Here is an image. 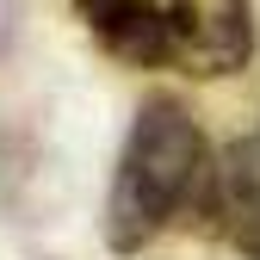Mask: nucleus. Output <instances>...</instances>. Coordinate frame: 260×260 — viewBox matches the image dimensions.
<instances>
[{
  "instance_id": "obj_2",
  "label": "nucleus",
  "mask_w": 260,
  "mask_h": 260,
  "mask_svg": "<svg viewBox=\"0 0 260 260\" xmlns=\"http://www.w3.org/2000/svg\"><path fill=\"white\" fill-rule=\"evenodd\" d=\"M69 13L124 69L223 81L254 62V0H69Z\"/></svg>"
},
{
  "instance_id": "obj_3",
  "label": "nucleus",
  "mask_w": 260,
  "mask_h": 260,
  "mask_svg": "<svg viewBox=\"0 0 260 260\" xmlns=\"http://www.w3.org/2000/svg\"><path fill=\"white\" fill-rule=\"evenodd\" d=\"M205 223H211L242 260H260V130H242L236 143L217 149Z\"/></svg>"
},
{
  "instance_id": "obj_1",
  "label": "nucleus",
  "mask_w": 260,
  "mask_h": 260,
  "mask_svg": "<svg viewBox=\"0 0 260 260\" xmlns=\"http://www.w3.org/2000/svg\"><path fill=\"white\" fill-rule=\"evenodd\" d=\"M211 174H217V149L205 137L199 112L174 93L143 100L118 143V168L106 186V217H100L106 248L143 254L155 236H168L174 217H186V211L205 217Z\"/></svg>"
}]
</instances>
